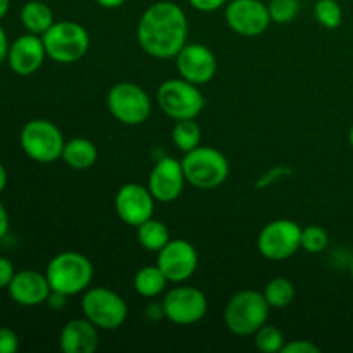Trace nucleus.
<instances>
[{
	"label": "nucleus",
	"mask_w": 353,
	"mask_h": 353,
	"mask_svg": "<svg viewBox=\"0 0 353 353\" xmlns=\"http://www.w3.org/2000/svg\"><path fill=\"white\" fill-rule=\"evenodd\" d=\"M141 50L155 59H172L188 37V17L174 2L161 0L145 9L137 30Z\"/></svg>",
	"instance_id": "obj_1"
},
{
	"label": "nucleus",
	"mask_w": 353,
	"mask_h": 353,
	"mask_svg": "<svg viewBox=\"0 0 353 353\" xmlns=\"http://www.w3.org/2000/svg\"><path fill=\"white\" fill-rule=\"evenodd\" d=\"M93 272L92 261L79 252L57 254L50 259L45 269L52 292H59L65 296L86 292L93 281Z\"/></svg>",
	"instance_id": "obj_2"
},
{
	"label": "nucleus",
	"mask_w": 353,
	"mask_h": 353,
	"mask_svg": "<svg viewBox=\"0 0 353 353\" xmlns=\"http://www.w3.org/2000/svg\"><path fill=\"white\" fill-rule=\"evenodd\" d=\"M271 305L264 293L243 290L230 299L224 309L226 327L236 336H254L268 323Z\"/></svg>",
	"instance_id": "obj_3"
},
{
	"label": "nucleus",
	"mask_w": 353,
	"mask_h": 353,
	"mask_svg": "<svg viewBox=\"0 0 353 353\" xmlns=\"http://www.w3.org/2000/svg\"><path fill=\"white\" fill-rule=\"evenodd\" d=\"M186 183L196 190H214L230 176V162L214 147L199 145L181 159Z\"/></svg>",
	"instance_id": "obj_4"
},
{
	"label": "nucleus",
	"mask_w": 353,
	"mask_h": 353,
	"mask_svg": "<svg viewBox=\"0 0 353 353\" xmlns=\"http://www.w3.org/2000/svg\"><path fill=\"white\" fill-rule=\"evenodd\" d=\"M47 57L59 64H72L85 57L90 48V34L74 21H59L41 37Z\"/></svg>",
	"instance_id": "obj_5"
},
{
	"label": "nucleus",
	"mask_w": 353,
	"mask_h": 353,
	"mask_svg": "<svg viewBox=\"0 0 353 353\" xmlns=\"http://www.w3.org/2000/svg\"><path fill=\"white\" fill-rule=\"evenodd\" d=\"M19 143L31 161L50 164L62 157L65 140L54 123L47 119H31L21 130Z\"/></svg>",
	"instance_id": "obj_6"
},
{
	"label": "nucleus",
	"mask_w": 353,
	"mask_h": 353,
	"mask_svg": "<svg viewBox=\"0 0 353 353\" xmlns=\"http://www.w3.org/2000/svg\"><path fill=\"white\" fill-rule=\"evenodd\" d=\"M157 103L162 112L174 121L196 119L205 107L199 86L186 79H168L157 90Z\"/></svg>",
	"instance_id": "obj_7"
},
{
	"label": "nucleus",
	"mask_w": 353,
	"mask_h": 353,
	"mask_svg": "<svg viewBox=\"0 0 353 353\" xmlns=\"http://www.w3.org/2000/svg\"><path fill=\"white\" fill-rule=\"evenodd\" d=\"M81 310L90 323L99 330H119L128 319V305L114 290L95 286L88 288L81 299Z\"/></svg>",
	"instance_id": "obj_8"
},
{
	"label": "nucleus",
	"mask_w": 353,
	"mask_h": 353,
	"mask_svg": "<svg viewBox=\"0 0 353 353\" xmlns=\"http://www.w3.org/2000/svg\"><path fill=\"white\" fill-rule=\"evenodd\" d=\"M107 107L114 119L126 126H140L150 117L152 102L148 93L134 83H117L109 90Z\"/></svg>",
	"instance_id": "obj_9"
},
{
	"label": "nucleus",
	"mask_w": 353,
	"mask_h": 353,
	"mask_svg": "<svg viewBox=\"0 0 353 353\" xmlns=\"http://www.w3.org/2000/svg\"><path fill=\"white\" fill-rule=\"evenodd\" d=\"M257 248L268 261H286L302 248V228L290 219L271 221L262 228Z\"/></svg>",
	"instance_id": "obj_10"
},
{
	"label": "nucleus",
	"mask_w": 353,
	"mask_h": 353,
	"mask_svg": "<svg viewBox=\"0 0 353 353\" xmlns=\"http://www.w3.org/2000/svg\"><path fill=\"white\" fill-rule=\"evenodd\" d=\"M209 302L202 290L195 286H186L179 283L165 293L162 300V312L172 324L192 326L205 317Z\"/></svg>",
	"instance_id": "obj_11"
},
{
	"label": "nucleus",
	"mask_w": 353,
	"mask_h": 353,
	"mask_svg": "<svg viewBox=\"0 0 353 353\" xmlns=\"http://www.w3.org/2000/svg\"><path fill=\"white\" fill-rule=\"evenodd\" d=\"M157 265L169 283H185L199 268V254L190 241L176 238L157 252Z\"/></svg>",
	"instance_id": "obj_12"
},
{
	"label": "nucleus",
	"mask_w": 353,
	"mask_h": 353,
	"mask_svg": "<svg viewBox=\"0 0 353 353\" xmlns=\"http://www.w3.org/2000/svg\"><path fill=\"white\" fill-rule=\"evenodd\" d=\"M154 195L150 193L148 186H141L138 183H126L121 186L114 199L116 214L124 224L138 228L145 221L154 217L155 210Z\"/></svg>",
	"instance_id": "obj_13"
},
{
	"label": "nucleus",
	"mask_w": 353,
	"mask_h": 353,
	"mask_svg": "<svg viewBox=\"0 0 353 353\" xmlns=\"http://www.w3.org/2000/svg\"><path fill=\"white\" fill-rule=\"evenodd\" d=\"M230 30L241 37H259L272 23L269 9L261 0H231L224 10Z\"/></svg>",
	"instance_id": "obj_14"
},
{
	"label": "nucleus",
	"mask_w": 353,
	"mask_h": 353,
	"mask_svg": "<svg viewBox=\"0 0 353 353\" xmlns=\"http://www.w3.org/2000/svg\"><path fill=\"white\" fill-rule=\"evenodd\" d=\"M176 65L179 76L196 86L212 81L217 72L216 55L202 43H186L176 55Z\"/></svg>",
	"instance_id": "obj_15"
},
{
	"label": "nucleus",
	"mask_w": 353,
	"mask_h": 353,
	"mask_svg": "<svg viewBox=\"0 0 353 353\" xmlns=\"http://www.w3.org/2000/svg\"><path fill=\"white\" fill-rule=\"evenodd\" d=\"M185 171L181 161L174 157H162L148 176V190L157 202L171 203L185 188Z\"/></svg>",
	"instance_id": "obj_16"
},
{
	"label": "nucleus",
	"mask_w": 353,
	"mask_h": 353,
	"mask_svg": "<svg viewBox=\"0 0 353 353\" xmlns=\"http://www.w3.org/2000/svg\"><path fill=\"white\" fill-rule=\"evenodd\" d=\"M47 52L41 37L26 33L10 43L7 64L17 76H31L43 65Z\"/></svg>",
	"instance_id": "obj_17"
},
{
	"label": "nucleus",
	"mask_w": 353,
	"mask_h": 353,
	"mask_svg": "<svg viewBox=\"0 0 353 353\" xmlns=\"http://www.w3.org/2000/svg\"><path fill=\"white\" fill-rule=\"evenodd\" d=\"M7 292L17 305L37 307L47 302L52 288L47 276L33 269H24L16 272Z\"/></svg>",
	"instance_id": "obj_18"
},
{
	"label": "nucleus",
	"mask_w": 353,
	"mask_h": 353,
	"mask_svg": "<svg viewBox=\"0 0 353 353\" xmlns=\"http://www.w3.org/2000/svg\"><path fill=\"white\" fill-rule=\"evenodd\" d=\"M59 347L64 353H93L99 348V327L86 317L69 321L59 334Z\"/></svg>",
	"instance_id": "obj_19"
},
{
	"label": "nucleus",
	"mask_w": 353,
	"mask_h": 353,
	"mask_svg": "<svg viewBox=\"0 0 353 353\" xmlns=\"http://www.w3.org/2000/svg\"><path fill=\"white\" fill-rule=\"evenodd\" d=\"M61 159L69 168L83 171V169H90L92 165H95L97 159H99V150L88 138H72V140L65 141Z\"/></svg>",
	"instance_id": "obj_20"
},
{
	"label": "nucleus",
	"mask_w": 353,
	"mask_h": 353,
	"mask_svg": "<svg viewBox=\"0 0 353 353\" xmlns=\"http://www.w3.org/2000/svg\"><path fill=\"white\" fill-rule=\"evenodd\" d=\"M19 17L24 30L28 33L38 34V37H43L50 30L52 24L55 23L52 9L45 2H40V0H31V2L24 3Z\"/></svg>",
	"instance_id": "obj_21"
},
{
	"label": "nucleus",
	"mask_w": 353,
	"mask_h": 353,
	"mask_svg": "<svg viewBox=\"0 0 353 353\" xmlns=\"http://www.w3.org/2000/svg\"><path fill=\"white\" fill-rule=\"evenodd\" d=\"M168 278L162 274L159 265H145L134 276V292L143 299H155V296L162 295L168 286Z\"/></svg>",
	"instance_id": "obj_22"
},
{
	"label": "nucleus",
	"mask_w": 353,
	"mask_h": 353,
	"mask_svg": "<svg viewBox=\"0 0 353 353\" xmlns=\"http://www.w3.org/2000/svg\"><path fill=\"white\" fill-rule=\"evenodd\" d=\"M138 241L148 252H161L171 240L168 226L157 219H148L137 228Z\"/></svg>",
	"instance_id": "obj_23"
},
{
	"label": "nucleus",
	"mask_w": 353,
	"mask_h": 353,
	"mask_svg": "<svg viewBox=\"0 0 353 353\" xmlns=\"http://www.w3.org/2000/svg\"><path fill=\"white\" fill-rule=\"evenodd\" d=\"M172 143L176 148L181 152H190L196 148L202 141V130L196 124L195 119H181L176 121L174 128H172Z\"/></svg>",
	"instance_id": "obj_24"
},
{
	"label": "nucleus",
	"mask_w": 353,
	"mask_h": 353,
	"mask_svg": "<svg viewBox=\"0 0 353 353\" xmlns=\"http://www.w3.org/2000/svg\"><path fill=\"white\" fill-rule=\"evenodd\" d=\"M262 293L271 309H285L295 300V286L286 278L271 279Z\"/></svg>",
	"instance_id": "obj_25"
},
{
	"label": "nucleus",
	"mask_w": 353,
	"mask_h": 353,
	"mask_svg": "<svg viewBox=\"0 0 353 353\" xmlns=\"http://www.w3.org/2000/svg\"><path fill=\"white\" fill-rule=\"evenodd\" d=\"M314 16L326 30H336L343 21V9L338 0H317L314 6Z\"/></svg>",
	"instance_id": "obj_26"
},
{
	"label": "nucleus",
	"mask_w": 353,
	"mask_h": 353,
	"mask_svg": "<svg viewBox=\"0 0 353 353\" xmlns=\"http://www.w3.org/2000/svg\"><path fill=\"white\" fill-rule=\"evenodd\" d=\"M285 343V336H283V333L276 326H268V324H264V326L254 334L255 348L264 353L281 352Z\"/></svg>",
	"instance_id": "obj_27"
},
{
	"label": "nucleus",
	"mask_w": 353,
	"mask_h": 353,
	"mask_svg": "<svg viewBox=\"0 0 353 353\" xmlns=\"http://www.w3.org/2000/svg\"><path fill=\"white\" fill-rule=\"evenodd\" d=\"M330 245V234L323 226L310 224L302 230V248L309 254H321Z\"/></svg>",
	"instance_id": "obj_28"
},
{
	"label": "nucleus",
	"mask_w": 353,
	"mask_h": 353,
	"mask_svg": "<svg viewBox=\"0 0 353 353\" xmlns=\"http://www.w3.org/2000/svg\"><path fill=\"white\" fill-rule=\"evenodd\" d=\"M269 16L272 23L286 24L296 17L300 10L299 0H269Z\"/></svg>",
	"instance_id": "obj_29"
},
{
	"label": "nucleus",
	"mask_w": 353,
	"mask_h": 353,
	"mask_svg": "<svg viewBox=\"0 0 353 353\" xmlns=\"http://www.w3.org/2000/svg\"><path fill=\"white\" fill-rule=\"evenodd\" d=\"M19 348V336L9 327H0V353H16Z\"/></svg>",
	"instance_id": "obj_30"
},
{
	"label": "nucleus",
	"mask_w": 353,
	"mask_h": 353,
	"mask_svg": "<svg viewBox=\"0 0 353 353\" xmlns=\"http://www.w3.org/2000/svg\"><path fill=\"white\" fill-rule=\"evenodd\" d=\"M321 348L309 340H292L285 343L281 353H319Z\"/></svg>",
	"instance_id": "obj_31"
},
{
	"label": "nucleus",
	"mask_w": 353,
	"mask_h": 353,
	"mask_svg": "<svg viewBox=\"0 0 353 353\" xmlns=\"http://www.w3.org/2000/svg\"><path fill=\"white\" fill-rule=\"evenodd\" d=\"M16 269L14 264L7 257H0V290L9 288L10 281L16 276Z\"/></svg>",
	"instance_id": "obj_32"
},
{
	"label": "nucleus",
	"mask_w": 353,
	"mask_h": 353,
	"mask_svg": "<svg viewBox=\"0 0 353 353\" xmlns=\"http://www.w3.org/2000/svg\"><path fill=\"white\" fill-rule=\"evenodd\" d=\"M190 6L193 9L200 10V12H214V10L221 9L228 0H188Z\"/></svg>",
	"instance_id": "obj_33"
},
{
	"label": "nucleus",
	"mask_w": 353,
	"mask_h": 353,
	"mask_svg": "<svg viewBox=\"0 0 353 353\" xmlns=\"http://www.w3.org/2000/svg\"><path fill=\"white\" fill-rule=\"evenodd\" d=\"M68 299L69 296L62 295V293L59 292H50V295H48L47 299V307L48 309H52L54 312H59V310H62L65 307V303H68Z\"/></svg>",
	"instance_id": "obj_34"
},
{
	"label": "nucleus",
	"mask_w": 353,
	"mask_h": 353,
	"mask_svg": "<svg viewBox=\"0 0 353 353\" xmlns=\"http://www.w3.org/2000/svg\"><path fill=\"white\" fill-rule=\"evenodd\" d=\"M9 38H7V33L6 30H3L2 26H0V64H2L3 61H7V54H9Z\"/></svg>",
	"instance_id": "obj_35"
},
{
	"label": "nucleus",
	"mask_w": 353,
	"mask_h": 353,
	"mask_svg": "<svg viewBox=\"0 0 353 353\" xmlns=\"http://www.w3.org/2000/svg\"><path fill=\"white\" fill-rule=\"evenodd\" d=\"M9 226H10V221H9V214H7L6 207L0 203V240L9 233Z\"/></svg>",
	"instance_id": "obj_36"
},
{
	"label": "nucleus",
	"mask_w": 353,
	"mask_h": 353,
	"mask_svg": "<svg viewBox=\"0 0 353 353\" xmlns=\"http://www.w3.org/2000/svg\"><path fill=\"white\" fill-rule=\"evenodd\" d=\"M97 3H99L100 7H103V9H117V7L123 6L126 0H95Z\"/></svg>",
	"instance_id": "obj_37"
},
{
	"label": "nucleus",
	"mask_w": 353,
	"mask_h": 353,
	"mask_svg": "<svg viewBox=\"0 0 353 353\" xmlns=\"http://www.w3.org/2000/svg\"><path fill=\"white\" fill-rule=\"evenodd\" d=\"M6 186H7V171L6 168H3L2 162H0V193L6 190Z\"/></svg>",
	"instance_id": "obj_38"
},
{
	"label": "nucleus",
	"mask_w": 353,
	"mask_h": 353,
	"mask_svg": "<svg viewBox=\"0 0 353 353\" xmlns=\"http://www.w3.org/2000/svg\"><path fill=\"white\" fill-rule=\"evenodd\" d=\"M9 7H10V0H0V19L9 12Z\"/></svg>",
	"instance_id": "obj_39"
},
{
	"label": "nucleus",
	"mask_w": 353,
	"mask_h": 353,
	"mask_svg": "<svg viewBox=\"0 0 353 353\" xmlns=\"http://www.w3.org/2000/svg\"><path fill=\"white\" fill-rule=\"evenodd\" d=\"M348 141H350V145L353 147V126H352L350 133H348Z\"/></svg>",
	"instance_id": "obj_40"
},
{
	"label": "nucleus",
	"mask_w": 353,
	"mask_h": 353,
	"mask_svg": "<svg viewBox=\"0 0 353 353\" xmlns=\"http://www.w3.org/2000/svg\"><path fill=\"white\" fill-rule=\"evenodd\" d=\"M350 274H352V279H353V257H352V264H350Z\"/></svg>",
	"instance_id": "obj_41"
}]
</instances>
